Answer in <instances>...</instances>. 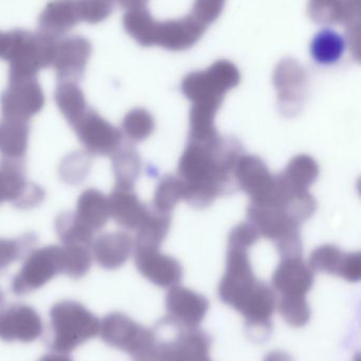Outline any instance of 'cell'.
<instances>
[{
    "label": "cell",
    "instance_id": "cell-28",
    "mask_svg": "<svg viewBox=\"0 0 361 361\" xmlns=\"http://www.w3.org/2000/svg\"><path fill=\"white\" fill-rule=\"evenodd\" d=\"M119 164V180L121 188H131L140 169V160L134 149H126L121 154Z\"/></svg>",
    "mask_w": 361,
    "mask_h": 361
},
{
    "label": "cell",
    "instance_id": "cell-7",
    "mask_svg": "<svg viewBox=\"0 0 361 361\" xmlns=\"http://www.w3.org/2000/svg\"><path fill=\"white\" fill-rule=\"evenodd\" d=\"M165 309V319L172 324L182 329H197L207 315L209 301L203 295L177 284L167 292Z\"/></svg>",
    "mask_w": 361,
    "mask_h": 361
},
{
    "label": "cell",
    "instance_id": "cell-6",
    "mask_svg": "<svg viewBox=\"0 0 361 361\" xmlns=\"http://www.w3.org/2000/svg\"><path fill=\"white\" fill-rule=\"evenodd\" d=\"M93 52L90 40L84 36L70 35L57 38L53 53L52 67L63 82L80 80Z\"/></svg>",
    "mask_w": 361,
    "mask_h": 361
},
{
    "label": "cell",
    "instance_id": "cell-11",
    "mask_svg": "<svg viewBox=\"0 0 361 361\" xmlns=\"http://www.w3.org/2000/svg\"><path fill=\"white\" fill-rule=\"evenodd\" d=\"M249 222L256 227L259 235L273 240L283 241L300 237V224L296 222L283 208L250 205L248 208Z\"/></svg>",
    "mask_w": 361,
    "mask_h": 361
},
{
    "label": "cell",
    "instance_id": "cell-13",
    "mask_svg": "<svg viewBox=\"0 0 361 361\" xmlns=\"http://www.w3.org/2000/svg\"><path fill=\"white\" fill-rule=\"evenodd\" d=\"M233 175L239 186L251 197V204L260 203L275 184L276 176L256 156L242 154L235 163Z\"/></svg>",
    "mask_w": 361,
    "mask_h": 361
},
{
    "label": "cell",
    "instance_id": "cell-24",
    "mask_svg": "<svg viewBox=\"0 0 361 361\" xmlns=\"http://www.w3.org/2000/svg\"><path fill=\"white\" fill-rule=\"evenodd\" d=\"M184 185L180 178L167 176L163 178L155 192V209L169 214L180 200L184 199Z\"/></svg>",
    "mask_w": 361,
    "mask_h": 361
},
{
    "label": "cell",
    "instance_id": "cell-2",
    "mask_svg": "<svg viewBox=\"0 0 361 361\" xmlns=\"http://www.w3.org/2000/svg\"><path fill=\"white\" fill-rule=\"evenodd\" d=\"M57 38L23 29L0 31V59L10 63V78H35L52 65Z\"/></svg>",
    "mask_w": 361,
    "mask_h": 361
},
{
    "label": "cell",
    "instance_id": "cell-17",
    "mask_svg": "<svg viewBox=\"0 0 361 361\" xmlns=\"http://www.w3.org/2000/svg\"><path fill=\"white\" fill-rule=\"evenodd\" d=\"M112 209L114 219L127 228H138L148 212L129 188H121L114 195Z\"/></svg>",
    "mask_w": 361,
    "mask_h": 361
},
{
    "label": "cell",
    "instance_id": "cell-10",
    "mask_svg": "<svg viewBox=\"0 0 361 361\" xmlns=\"http://www.w3.org/2000/svg\"><path fill=\"white\" fill-rule=\"evenodd\" d=\"M136 263L140 273L160 288H172L182 280L180 263L159 252V248L137 247Z\"/></svg>",
    "mask_w": 361,
    "mask_h": 361
},
{
    "label": "cell",
    "instance_id": "cell-23",
    "mask_svg": "<svg viewBox=\"0 0 361 361\" xmlns=\"http://www.w3.org/2000/svg\"><path fill=\"white\" fill-rule=\"evenodd\" d=\"M277 307L284 322L292 328H303L311 320L307 297H280Z\"/></svg>",
    "mask_w": 361,
    "mask_h": 361
},
{
    "label": "cell",
    "instance_id": "cell-14",
    "mask_svg": "<svg viewBox=\"0 0 361 361\" xmlns=\"http://www.w3.org/2000/svg\"><path fill=\"white\" fill-rule=\"evenodd\" d=\"M82 23L78 0H52L38 18L40 32L54 38L63 37Z\"/></svg>",
    "mask_w": 361,
    "mask_h": 361
},
{
    "label": "cell",
    "instance_id": "cell-27",
    "mask_svg": "<svg viewBox=\"0 0 361 361\" xmlns=\"http://www.w3.org/2000/svg\"><path fill=\"white\" fill-rule=\"evenodd\" d=\"M82 23L97 25L114 12V0H78Z\"/></svg>",
    "mask_w": 361,
    "mask_h": 361
},
{
    "label": "cell",
    "instance_id": "cell-31",
    "mask_svg": "<svg viewBox=\"0 0 361 361\" xmlns=\"http://www.w3.org/2000/svg\"><path fill=\"white\" fill-rule=\"evenodd\" d=\"M339 277L349 282H358L361 278V256L360 252L345 255V263Z\"/></svg>",
    "mask_w": 361,
    "mask_h": 361
},
{
    "label": "cell",
    "instance_id": "cell-1",
    "mask_svg": "<svg viewBox=\"0 0 361 361\" xmlns=\"http://www.w3.org/2000/svg\"><path fill=\"white\" fill-rule=\"evenodd\" d=\"M242 146L220 135L206 143L191 142L182 154L178 173L184 182V199L193 207L205 208L226 192Z\"/></svg>",
    "mask_w": 361,
    "mask_h": 361
},
{
    "label": "cell",
    "instance_id": "cell-8",
    "mask_svg": "<svg viewBox=\"0 0 361 361\" xmlns=\"http://www.w3.org/2000/svg\"><path fill=\"white\" fill-rule=\"evenodd\" d=\"M211 341L203 331L180 329L177 336L157 343V361H211Z\"/></svg>",
    "mask_w": 361,
    "mask_h": 361
},
{
    "label": "cell",
    "instance_id": "cell-26",
    "mask_svg": "<svg viewBox=\"0 0 361 361\" xmlns=\"http://www.w3.org/2000/svg\"><path fill=\"white\" fill-rule=\"evenodd\" d=\"M123 129L134 141H142L152 135L154 130V118L146 110H133L125 118Z\"/></svg>",
    "mask_w": 361,
    "mask_h": 361
},
{
    "label": "cell",
    "instance_id": "cell-20",
    "mask_svg": "<svg viewBox=\"0 0 361 361\" xmlns=\"http://www.w3.org/2000/svg\"><path fill=\"white\" fill-rule=\"evenodd\" d=\"M345 40L343 36L331 29L318 32L311 44V54L321 65L336 63L345 52Z\"/></svg>",
    "mask_w": 361,
    "mask_h": 361
},
{
    "label": "cell",
    "instance_id": "cell-18",
    "mask_svg": "<svg viewBox=\"0 0 361 361\" xmlns=\"http://www.w3.org/2000/svg\"><path fill=\"white\" fill-rule=\"evenodd\" d=\"M157 20L146 8L127 10L123 16V27L126 33L142 47L155 46Z\"/></svg>",
    "mask_w": 361,
    "mask_h": 361
},
{
    "label": "cell",
    "instance_id": "cell-5",
    "mask_svg": "<svg viewBox=\"0 0 361 361\" xmlns=\"http://www.w3.org/2000/svg\"><path fill=\"white\" fill-rule=\"evenodd\" d=\"M104 338L108 343L129 352L134 357L142 355L156 345L154 331L143 328L123 314H112L106 318Z\"/></svg>",
    "mask_w": 361,
    "mask_h": 361
},
{
    "label": "cell",
    "instance_id": "cell-25",
    "mask_svg": "<svg viewBox=\"0 0 361 361\" xmlns=\"http://www.w3.org/2000/svg\"><path fill=\"white\" fill-rule=\"evenodd\" d=\"M106 241L105 256L102 257V263L108 267H118L125 262L131 255L133 240L126 233H114Z\"/></svg>",
    "mask_w": 361,
    "mask_h": 361
},
{
    "label": "cell",
    "instance_id": "cell-16",
    "mask_svg": "<svg viewBox=\"0 0 361 361\" xmlns=\"http://www.w3.org/2000/svg\"><path fill=\"white\" fill-rule=\"evenodd\" d=\"M307 14L320 25H351L360 18V0H309Z\"/></svg>",
    "mask_w": 361,
    "mask_h": 361
},
{
    "label": "cell",
    "instance_id": "cell-9",
    "mask_svg": "<svg viewBox=\"0 0 361 361\" xmlns=\"http://www.w3.org/2000/svg\"><path fill=\"white\" fill-rule=\"evenodd\" d=\"M207 27L192 14L162 23L157 21L155 46L176 52L188 50L203 37Z\"/></svg>",
    "mask_w": 361,
    "mask_h": 361
},
{
    "label": "cell",
    "instance_id": "cell-22",
    "mask_svg": "<svg viewBox=\"0 0 361 361\" xmlns=\"http://www.w3.org/2000/svg\"><path fill=\"white\" fill-rule=\"evenodd\" d=\"M345 252L334 245H322L316 248L309 258V267L313 271L341 276L345 259Z\"/></svg>",
    "mask_w": 361,
    "mask_h": 361
},
{
    "label": "cell",
    "instance_id": "cell-30",
    "mask_svg": "<svg viewBox=\"0 0 361 361\" xmlns=\"http://www.w3.org/2000/svg\"><path fill=\"white\" fill-rule=\"evenodd\" d=\"M259 237L260 235L251 223H241L233 228L229 235V247L247 250L258 241Z\"/></svg>",
    "mask_w": 361,
    "mask_h": 361
},
{
    "label": "cell",
    "instance_id": "cell-15",
    "mask_svg": "<svg viewBox=\"0 0 361 361\" xmlns=\"http://www.w3.org/2000/svg\"><path fill=\"white\" fill-rule=\"evenodd\" d=\"M273 84L279 92V104L285 112L298 105L307 84L304 68L292 59H283L273 72Z\"/></svg>",
    "mask_w": 361,
    "mask_h": 361
},
{
    "label": "cell",
    "instance_id": "cell-4",
    "mask_svg": "<svg viewBox=\"0 0 361 361\" xmlns=\"http://www.w3.org/2000/svg\"><path fill=\"white\" fill-rule=\"evenodd\" d=\"M266 286L254 276L247 250L229 247L226 271L218 286L223 302L244 315Z\"/></svg>",
    "mask_w": 361,
    "mask_h": 361
},
{
    "label": "cell",
    "instance_id": "cell-21",
    "mask_svg": "<svg viewBox=\"0 0 361 361\" xmlns=\"http://www.w3.org/2000/svg\"><path fill=\"white\" fill-rule=\"evenodd\" d=\"M281 175L296 190L309 191V187L319 175V167L313 158L300 154L288 163L285 171Z\"/></svg>",
    "mask_w": 361,
    "mask_h": 361
},
{
    "label": "cell",
    "instance_id": "cell-32",
    "mask_svg": "<svg viewBox=\"0 0 361 361\" xmlns=\"http://www.w3.org/2000/svg\"><path fill=\"white\" fill-rule=\"evenodd\" d=\"M264 361H294L290 354L284 351H273L267 354Z\"/></svg>",
    "mask_w": 361,
    "mask_h": 361
},
{
    "label": "cell",
    "instance_id": "cell-29",
    "mask_svg": "<svg viewBox=\"0 0 361 361\" xmlns=\"http://www.w3.org/2000/svg\"><path fill=\"white\" fill-rule=\"evenodd\" d=\"M226 0H195L191 14L203 25L213 23L222 14Z\"/></svg>",
    "mask_w": 361,
    "mask_h": 361
},
{
    "label": "cell",
    "instance_id": "cell-3",
    "mask_svg": "<svg viewBox=\"0 0 361 361\" xmlns=\"http://www.w3.org/2000/svg\"><path fill=\"white\" fill-rule=\"evenodd\" d=\"M241 74L235 63L220 59L203 71L189 73L182 80V90L193 103L192 108L218 114L225 94L235 88Z\"/></svg>",
    "mask_w": 361,
    "mask_h": 361
},
{
    "label": "cell",
    "instance_id": "cell-12",
    "mask_svg": "<svg viewBox=\"0 0 361 361\" xmlns=\"http://www.w3.org/2000/svg\"><path fill=\"white\" fill-rule=\"evenodd\" d=\"M314 283V271L302 257L282 258L273 275V290L281 297H307Z\"/></svg>",
    "mask_w": 361,
    "mask_h": 361
},
{
    "label": "cell",
    "instance_id": "cell-19",
    "mask_svg": "<svg viewBox=\"0 0 361 361\" xmlns=\"http://www.w3.org/2000/svg\"><path fill=\"white\" fill-rule=\"evenodd\" d=\"M171 225L169 214L159 210H148L138 227L137 247L158 248L167 237Z\"/></svg>",
    "mask_w": 361,
    "mask_h": 361
}]
</instances>
